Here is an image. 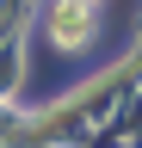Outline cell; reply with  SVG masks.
Returning <instances> with one entry per match:
<instances>
[{
    "mask_svg": "<svg viewBox=\"0 0 142 148\" xmlns=\"http://www.w3.org/2000/svg\"><path fill=\"white\" fill-rule=\"evenodd\" d=\"M86 6H99V0H86Z\"/></svg>",
    "mask_w": 142,
    "mask_h": 148,
    "instance_id": "2",
    "label": "cell"
},
{
    "mask_svg": "<svg viewBox=\"0 0 142 148\" xmlns=\"http://www.w3.org/2000/svg\"><path fill=\"white\" fill-rule=\"evenodd\" d=\"M86 31H93V6H86V0H56V12H49V43L56 49H80Z\"/></svg>",
    "mask_w": 142,
    "mask_h": 148,
    "instance_id": "1",
    "label": "cell"
}]
</instances>
